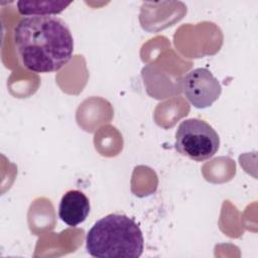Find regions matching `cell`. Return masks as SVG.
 Returning a JSON list of instances; mask_svg holds the SVG:
<instances>
[{
	"label": "cell",
	"instance_id": "6da1fadb",
	"mask_svg": "<svg viewBox=\"0 0 258 258\" xmlns=\"http://www.w3.org/2000/svg\"><path fill=\"white\" fill-rule=\"evenodd\" d=\"M13 42L22 66L37 74L59 71L74 52L69 26L54 15L21 18L14 26Z\"/></svg>",
	"mask_w": 258,
	"mask_h": 258
},
{
	"label": "cell",
	"instance_id": "7a4b0ae2",
	"mask_svg": "<svg viewBox=\"0 0 258 258\" xmlns=\"http://www.w3.org/2000/svg\"><path fill=\"white\" fill-rule=\"evenodd\" d=\"M143 249L141 229L122 214H109L98 220L86 236V250L96 258H138Z\"/></svg>",
	"mask_w": 258,
	"mask_h": 258
},
{
	"label": "cell",
	"instance_id": "3957f363",
	"mask_svg": "<svg viewBox=\"0 0 258 258\" xmlns=\"http://www.w3.org/2000/svg\"><path fill=\"white\" fill-rule=\"evenodd\" d=\"M174 147L182 156L195 161H205L217 153L220 137L206 121L198 118L185 119L176 129Z\"/></svg>",
	"mask_w": 258,
	"mask_h": 258
},
{
	"label": "cell",
	"instance_id": "277c9868",
	"mask_svg": "<svg viewBox=\"0 0 258 258\" xmlns=\"http://www.w3.org/2000/svg\"><path fill=\"white\" fill-rule=\"evenodd\" d=\"M181 89L187 101L198 109L212 106L222 93L220 82L205 68L189 71L182 79Z\"/></svg>",
	"mask_w": 258,
	"mask_h": 258
},
{
	"label": "cell",
	"instance_id": "5b68a950",
	"mask_svg": "<svg viewBox=\"0 0 258 258\" xmlns=\"http://www.w3.org/2000/svg\"><path fill=\"white\" fill-rule=\"evenodd\" d=\"M90 213V201L87 196L78 189L67 191L58 207L59 219L70 227H77L86 221Z\"/></svg>",
	"mask_w": 258,
	"mask_h": 258
},
{
	"label": "cell",
	"instance_id": "8992f818",
	"mask_svg": "<svg viewBox=\"0 0 258 258\" xmlns=\"http://www.w3.org/2000/svg\"><path fill=\"white\" fill-rule=\"evenodd\" d=\"M71 1H24L17 2V10L24 16H48L62 12Z\"/></svg>",
	"mask_w": 258,
	"mask_h": 258
}]
</instances>
